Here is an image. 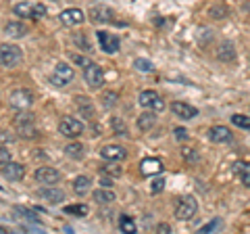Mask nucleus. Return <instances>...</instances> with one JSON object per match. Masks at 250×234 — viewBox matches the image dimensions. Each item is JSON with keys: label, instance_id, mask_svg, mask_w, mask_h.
Listing matches in <instances>:
<instances>
[{"label": "nucleus", "instance_id": "nucleus-12", "mask_svg": "<svg viewBox=\"0 0 250 234\" xmlns=\"http://www.w3.org/2000/svg\"><path fill=\"white\" fill-rule=\"evenodd\" d=\"M59 19L62 25H82L85 21V15L82 9H65L59 15Z\"/></svg>", "mask_w": 250, "mask_h": 234}, {"label": "nucleus", "instance_id": "nucleus-4", "mask_svg": "<svg viewBox=\"0 0 250 234\" xmlns=\"http://www.w3.org/2000/svg\"><path fill=\"white\" fill-rule=\"evenodd\" d=\"M15 130H17L23 138H36L34 115H31L27 109H25V111H21L17 117H15Z\"/></svg>", "mask_w": 250, "mask_h": 234}, {"label": "nucleus", "instance_id": "nucleus-25", "mask_svg": "<svg viewBox=\"0 0 250 234\" xmlns=\"http://www.w3.org/2000/svg\"><path fill=\"white\" fill-rule=\"evenodd\" d=\"M90 188H92V180L88 176H77L73 180V190H75V194H80V197H83Z\"/></svg>", "mask_w": 250, "mask_h": 234}, {"label": "nucleus", "instance_id": "nucleus-44", "mask_svg": "<svg viewBox=\"0 0 250 234\" xmlns=\"http://www.w3.org/2000/svg\"><path fill=\"white\" fill-rule=\"evenodd\" d=\"M173 132H175V136H177L179 140H188V130H186V128H175Z\"/></svg>", "mask_w": 250, "mask_h": 234}, {"label": "nucleus", "instance_id": "nucleus-11", "mask_svg": "<svg viewBox=\"0 0 250 234\" xmlns=\"http://www.w3.org/2000/svg\"><path fill=\"white\" fill-rule=\"evenodd\" d=\"M34 178L36 182H42L46 186H57V182H61V174L54 167H38Z\"/></svg>", "mask_w": 250, "mask_h": 234}, {"label": "nucleus", "instance_id": "nucleus-31", "mask_svg": "<svg viewBox=\"0 0 250 234\" xmlns=\"http://www.w3.org/2000/svg\"><path fill=\"white\" fill-rule=\"evenodd\" d=\"M111 126H113V132H115V134L127 136V126L123 123L121 117H113V119H111Z\"/></svg>", "mask_w": 250, "mask_h": 234}, {"label": "nucleus", "instance_id": "nucleus-22", "mask_svg": "<svg viewBox=\"0 0 250 234\" xmlns=\"http://www.w3.org/2000/svg\"><path fill=\"white\" fill-rule=\"evenodd\" d=\"M4 34L9 36V38H15V40H19V38H25L27 29H25V25H23V23L11 21V23H6V25H4Z\"/></svg>", "mask_w": 250, "mask_h": 234}, {"label": "nucleus", "instance_id": "nucleus-40", "mask_svg": "<svg viewBox=\"0 0 250 234\" xmlns=\"http://www.w3.org/2000/svg\"><path fill=\"white\" fill-rule=\"evenodd\" d=\"M163 188H165V180H163V178H159V180L152 182V188H150V190H152V192H161Z\"/></svg>", "mask_w": 250, "mask_h": 234}, {"label": "nucleus", "instance_id": "nucleus-2", "mask_svg": "<svg viewBox=\"0 0 250 234\" xmlns=\"http://www.w3.org/2000/svg\"><path fill=\"white\" fill-rule=\"evenodd\" d=\"M73 77H75L73 67L67 65V63H62V61H59V63L54 65V71L50 75V82L54 86H59V88H65V86H69V84L73 82Z\"/></svg>", "mask_w": 250, "mask_h": 234}, {"label": "nucleus", "instance_id": "nucleus-13", "mask_svg": "<svg viewBox=\"0 0 250 234\" xmlns=\"http://www.w3.org/2000/svg\"><path fill=\"white\" fill-rule=\"evenodd\" d=\"M23 176H25V167H23L21 163L9 161V163H4V165H2V178H6V180L19 182Z\"/></svg>", "mask_w": 250, "mask_h": 234}, {"label": "nucleus", "instance_id": "nucleus-23", "mask_svg": "<svg viewBox=\"0 0 250 234\" xmlns=\"http://www.w3.org/2000/svg\"><path fill=\"white\" fill-rule=\"evenodd\" d=\"M13 13L17 17H23V19H34L36 17V4L31 2H19L13 6Z\"/></svg>", "mask_w": 250, "mask_h": 234}, {"label": "nucleus", "instance_id": "nucleus-16", "mask_svg": "<svg viewBox=\"0 0 250 234\" xmlns=\"http://www.w3.org/2000/svg\"><path fill=\"white\" fill-rule=\"evenodd\" d=\"M90 19L94 21V23H106L108 19L113 17V13H111V9L108 6H104V4H94V6H90Z\"/></svg>", "mask_w": 250, "mask_h": 234}, {"label": "nucleus", "instance_id": "nucleus-48", "mask_svg": "<svg viewBox=\"0 0 250 234\" xmlns=\"http://www.w3.org/2000/svg\"><path fill=\"white\" fill-rule=\"evenodd\" d=\"M0 140H9V142H13L15 138H13L11 134H0Z\"/></svg>", "mask_w": 250, "mask_h": 234}, {"label": "nucleus", "instance_id": "nucleus-28", "mask_svg": "<svg viewBox=\"0 0 250 234\" xmlns=\"http://www.w3.org/2000/svg\"><path fill=\"white\" fill-rule=\"evenodd\" d=\"M65 153H67L71 159H82V157H83V144H80V142L67 144V146H65Z\"/></svg>", "mask_w": 250, "mask_h": 234}, {"label": "nucleus", "instance_id": "nucleus-5", "mask_svg": "<svg viewBox=\"0 0 250 234\" xmlns=\"http://www.w3.org/2000/svg\"><path fill=\"white\" fill-rule=\"evenodd\" d=\"M59 132L67 138H77V136L83 134V123L73 115H65L59 121Z\"/></svg>", "mask_w": 250, "mask_h": 234}, {"label": "nucleus", "instance_id": "nucleus-38", "mask_svg": "<svg viewBox=\"0 0 250 234\" xmlns=\"http://www.w3.org/2000/svg\"><path fill=\"white\" fill-rule=\"evenodd\" d=\"M103 105L104 107H115L117 105V92H106L103 96Z\"/></svg>", "mask_w": 250, "mask_h": 234}, {"label": "nucleus", "instance_id": "nucleus-7", "mask_svg": "<svg viewBox=\"0 0 250 234\" xmlns=\"http://www.w3.org/2000/svg\"><path fill=\"white\" fill-rule=\"evenodd\" d=\"M9 103H11V107L19 109V111H25V109H29L31 105H34V94H31V90L17 88V90L11 92Z\"/></svg>", "mask_w": 250, "mask_h": 234}, {"label": "nucleus", "instance_id": "nucleus-39", "mask_svg": "<svg viewBox=\"0 0 250 234\" xmlns=\"http://www.w3.org/2000/svg\"><path fill=\"white\" fill-rule=\"evenodd\" d=\"M9 161H11V151L0 146V165H4V163H9Z\"/></svg>", "mask_w": 250, "mask_h": 234}, {"label": "nucleus", "instance_id": "nucleus-29", "mask_svg": "<svg viewBox=\"0 0 250 234\" xmlns=\"http://www.w3.org/2000/svg\"><path fill=\"white\" fill-rule=\"evenodd\" d=\"M231 123H233L236 128H242V130H248V132H250V117H248V115L233 113V115H231Z\"/></svg>", "mask_w": 250, "mask_h": 234}, {"label": "nucleus", "instance_id": "nucleus-37", "mask_svg": "<svg viewBox=\"0 0 250 234\" xmlns=\"http://www.w3.org/2000/svg\"><path fill=\"white\" fill-rule=\"evenodd\" d=\"M198 40H200V44H202V46H205L207 42L213 40V34H210V29L200 27V32H198Z\"/></svg>", "mask_w": 250, "mask_h": 234}, {"label": "nucleus", "instance_id": "nucleus-42", "mask_svg": "<svg viewBox=\"0 0 250 234\" xmlns=\"http://www.w3.org/2000/svg\"><path fill=\"white\" fill-rule=\"evenodd\" d=\"M71 59L75 61V63H80L82 67H85V65H88V63H90V61H88V59H85V57H82V54H75V52L71 54Z\"/></svg>", "mask_w": 250, "mask_h": 234}, {"label": "nucleus", "instance_id": "nucleus-33", "mask_svg": "<svg viewBox=\"0 0 250 234\" xmlns=\"http://www.w3.org/2000/svg\"><path fill=\"white\" fill-rule=\"evenodd\" d=\"M134 65H136L138 71H144V73L154 71V65H152L148 59H136V61H134Z\"/></svg>", "mask_w": 250, "mask_h": 234}, {"label": "nucleus", "instance_id": "nucleus-32", "mask_svg": "<svg viewBox=\"0 0 250 234\" xmlns=\"http://www.w3.org/2000/svg\"><path fill=\"white\" fill-rule=\"evenodd\" d=\"M182 157H184L186 163H190V165H194V163L200 161V155L194 149H182Z\"/></svg>", "mask_w": 250, "mask_h": 234}, {"label": "nucleus", "instance_id": "nucleus-41", "mask_svg": "<svg viewBox=\"0 0 250 234\" xmlns=\"http://www.w3.org/2000/svg\"><path fill=\"white\" fill-rule=\"evenodd\" d=\"M73 40H75V44H80V46H82V50H85V52L90 50V46H88V42H85V38H83V36H75Z\"/></svg>", "mask_w": 250, "mask_h": 234}, {"label": "nucleus", "instance_id": "nucleus-18", "mask_svg": "<svg viewBox=\"0 0 250 234\" xmlns=\"http://www.w3.org/2000/svg\"><path fill=\"white\" fill-rule=\"evenodd\" d=\"M38 197L48 201V203H61L62 199H65V192H62L61 188H54V186H48V188H38Z\"/></svg>", "mask_w": 250, "mask_h": 234}, {"label": "nucleus", "instance_id": "nucleus-46", "mask_svg": "<svg viewBox=\"0 0 250 234\" xmlns=\"http://www.w3.org/2000/svg\"><path fill=\"white\" fill-rule=\"evenodd\" d=\"M46 15V6L44 4H36V17H44Z\"/></svg>", "mask_w": 250, "mask_h": 234}, {"label": "nucleus", "instance_id": "nucleus-24", "mask_svg": "<svg viewBox=\"0 0 250 234\" xmlns=\"http://www.w3.org/2000/svg\"><path fill=\"white\" fill-rule=\"evenodd\" d=\"M75 105L80 109V113L85 117V119H92L94 117V105L88 96H75Z\"/></svg>", "mask_w": 250, "mask_h": 234}, {"label": "nucleus", "instance_id": "nucleus-10", "mask_svg": "<svg viewBox=\"0 0 250 234\" xmlns=\"http://www.w3.org/2000/svg\"><path fill=\"white\" fill-rule=\"evenodd\" d=\"M98 42H100V48H103L106 54H115L119 52L121 48V40L117 38L115 34H108V32H98Z\"/></svg>", "mask_w": 250, "mask_h": 234}, {"label": "nucleus", "instance_id": "nucleus-8", "mask_svg": "<svg viewBox=\"0 0 250 234\" xmlns=\"http://www.w3.org/2000/svg\"><path fill=\"white\" fill-rule=\"evenodd\" d=\"M138 103H140V107H148V109L159 111V113L165 109V100L156 94L154 90H142L140 92V96H138Z\"/></svg>", "mask_w": 250, "mask_h": 234}, {"label": "nucleus", "instance_id": "nucleus-19", "mask_svg": "<svg viewBox=\"0 0 250 234\" xmlns=\"http://www.w3.org/2000/svg\"><path fill=\"white\" fill-rule=\"evenodd\" d=\"M92 197H94V201H96L98 205H111V203L117 199L115 192L111 188H106V186H103V188H98V190H94Z\"/></svg>", "mask_w": 250, "mask_h": 234}, {"label": "nucleus", "instance_id": "nucleus-34", "mask_svg": "<svg viewBox=\"0 0 250 234\" xmlns=\"http://www.w3.org/2000/svg\"><path fill=\"white\" fill-rule=\"evenodd\" d=\"M221 226H223V220H221V217H215V220L210 222V224L202 226L198 232H200V234H208V232H213V230H217V228H221Z\"/></svg>", "mask_w": 250, "mask_h": 234}, {"label": "nucleus", "instance_id": "nucleus-45", "mask_svg": "<svg viewBox=\"0 0 250 234\" xmlns=\"http://www.w3.org/2000/svg\"><path fill=\"white\" fill-rule=\"evenodd\" d=\"M100 184L106 186V188H111V186H113L115 182H113V178H111V176H108V178H106V176H103V178H100Z\"/></svg>", "mask_w": 250, "mask_h": 234}, {"label": "nucleus", "instance_id": "nucleus-20", "mask_svg": "<svg viewBox=\"0 0 250 234\" xmlns=\"http://www.w3.org/2000/svg\"><path fill=\"white\" fill-rule=\"evenodd\" d=\"M233 174L240 178L242 184L250 188V161H238L236 165H233Z\"/></svg>", "mask_w": 250, "mask_h": 234}, {"label": "nucleus", "instance_id": "nucleus-36", "mask_svg": "<svg viewBox=\"0 0 250 234\" xmlns=\"http://www.w3.org/2000/svg\"><path fill=\"white\" fill-rule=\"evenodd\" d=\"M100 171H103V176H111V178H117V176H121V167L119 165H103L100 167Z\"/></svg>", "mask_w": 250, "mask_h": 234}, {"label": "nucleus", "instance_id": "nucleus-6", "mask_svg": "<svg viewBox=\"0 0 250 234\" xmlns=\"http://www.w3.org/2000/svg\"><path fill=\"white\" fill-rule=\"evenodd\" d=\"M198 211V201L194 197H182L175 205V217L177 220H192Z\"/></svg>", "mask_w": 250, "mask_h": 234}, {"label": "nucleus", "instance_id": "nucleus-14", "mask_svg": "<svg viewBox=\"0 0 250 234\" xmlns=\"http://www.w3.org/2000/svg\"><path fill=\"white\" fill-rule=\"evenodd\" d=\"M208 140L215 144H225V142H231L233 136L225 126H213L208 130Z\"/></svg>", "mask_w": 250, "mask_h": 234}, {"label": "nucleus", "instance_id": "nucleus-27", "mask_svg": "<svg viewBox=\"0 0 250 234\" xmlns=\"http://www.w3.org/2000/svg\"><path fill=\"white\" fill-rule=\"evenodd\" d=\"M119 230L121 232H129V234H136L138 232V226H136V222L131 220L129 215H121L119 217Z\"/></svg>", "mask_w": 250, "mask_h": 234}, {"label": "nucleus", "instance_id": "nucleus-21", "mask_svg": "<svg viewBox=\"0 0 250 234\" xmlns=\"http://www.w3.org/2000/svg\"><path fill=\"white\" fill-rule=\"evenodd\" d=\"M217 59L223 61V63H233L236 61V50H233L231 42H223L221 46L217 48Z\"/></svg>", "mask_w": 250, "mask_h": 234}, {"label": "nucleus", "instance_id": "nucleus-1", "mask_svg": "<svg viewBox=\"0 0 250 234\" xmlns=\"http://www.w3.org/2000/svg\"><path fill=\"white\" fill-rule=\"evenodd\" d=\"M23 59V52L17 44H0V65L2 67H17Z\"/></svg>", "mask_w": 250, "mask_h": 234}, {"label": "nucleus", "instance_id": "nucleus-15", "mask_svg": "<svg viewBox=\"0 0 250 234\" xmlns=\"http://www.w3.org/2000/svg\"><path fill=\"white\" fill-rule=\"evenodd\" d=\"M171 111H173V115H177L179 119H194V117L198 115V109L188 105V103H182V100H177V103L171 105Z\"/></svg>", "mask_w": 250, "mask_h": 234}, {"label": "nucleus", "instance_id": "nucleus-9", "mask_svg": "<svg viewBox=\"0 0 250 234\" xmlns=\"http://www.w3.org/2000/svg\"><path fill=\"white\" fill-rule=\"evenodd\" d=\"M100 157L104 161H111V163H119L127 157V151L123 149L121 144H104L103 149H100Z\"/></svg>", "mask_w": 250, "mask_h": 234}, {"label": "nucleus", "instance_id": "nucleus-35", "mask_svg": "<svg viewBox=\"0 0 250 234\" xmlns=\"http://www.w3.org/2000/svg\"><path fill=\"white\" fill-rule=\"evenodd\" d=\"M15 211H17V213H21L23 217H25V220L34 222V224H38V222H40V220H38V217H36V213L31 211V209H25V207H15Z\"/></svg>", "mask_w": 250, "mask_h": 234}, {"label": "nucleus", "instance_id": "nucleus-43", "mask_svg": "<svg viewBox=\"0 0 250 234\" xmlns=\"http://www.w3.org/2000/svg\"><path fill=\"white\" fill-rule=\"evenodd\" d=\"M210 15H213L215 19H221V17L228 15V9H210Z\"/></svg>", "mask_w": 250, "mask_h": 234}, {"label": "nucleus", "instance_id": "nucleus-17", "mask_svg": "<svg viewBox=\"0 0 250 234\" xmlns=\"http://www.w3.org/2000/svg\"><path fill=\"white\" fill-rule=\"evenodd\" d=\"M140 171H142V176H159L163 171V163H161V159L148 157L140 163Z\"/></svg>", "mask_w": 250, "mask_h": 234}, {"label": "nucleus", "instance_id": "nucleus-30", "mask_svg": "<svg viewBox=\"0 0 250 234\" xmlns=\"http://www.w3.org/2000/svg\"><path fill=\"white\" fill-rule=\"evenodd\" d=\"M88 205H67L65 207V213H69V215H75V217H85L88 215Z\"/></svg>", "mask_w": 250, "mask_h": 234}, {"label": "nucleus", "instance_id": "nucleus-3", "mask_svg": "<svg viewBox=\"0 0 250 234\" xmlns=\"http://www.w3.org/2000/svg\"><path fill=\"white\" fill-rule=\"evenodd\" d=\"M83 80H85V84H88L92 90H100L104 86V71H103V67L90 61V63L83 67Z\"/></svg>", "mask_w": 250, "mask_h": 234}, {"label": "nucleus", "instance_id": "nucleus-47", "mask_svg": "<svg viewBox=\"0 0 250 234\" xmlns=\"http://www.w3.org/2000/svg\"><path fill=\"white\" fill-rule=\"evenodd\" d=\"M156 230H159V232H163V234H169V232H171L169 224H159V226H156Z\"/></svg>", "mask_w": 250, "mask_h": 234}, {"label": "nucleus", "instance_id": "nucleus-26", "mask_svg": "<svg viewBox=\"0 0 250 234\" xmlns=\"http://www.w3.org/2000/svg\"><path fill=\"white\" fill-rule=\"evenodd\" d=\"M154 123H156V115L154 113H142V115L138 117V128L142 130V132L152 130Z\"/></svg>", "mask_w": 250, "mask_h": 234}]
</instances>
